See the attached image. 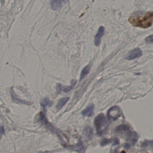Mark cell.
I'll return each instance as SVG.
<instances>
[{
  "instance_id": "12",
  "label": "cell",
  "mask_w": 153,
  "mask_h": 153,
  "mask_svg": "<svg viewBox=\"0 0 153 153\" xmlns=\"http://www.w3.org/2000/svg\"><path fill=\"white\" fill-rule=\"evenodd\" d=\"M69 100V97H65L61 98L58 102L57 105V109L58 110H60L63 106L66 104V103Z\"/></svg>"
},
{
  "instance_id": "2",
  "label": "cell",
  "mask_w": 153,
  "mask_h": 153,
  "mask_svg": "<svg viewBox=\"0 0 153 153\" xmlns=\"http://www.w3.org/2000/svg\"><path fill=\"white\" fill-rule=\"evenodd\" d=\"M95 126L97 129L98 135L101 136L107 129L108 125V122L105 115L102 114H98L95 118Z\"/></svg>"
},
{
  "instance_id": "11",
  "label": "cell",
  "mask_w": 153,
  "mask_h": 153,
  "mask_svg": "<svg viewBox=\"0 0 153 153\" xmlns=\"http://www.w3.org/2000/svg\"><path fill=\"white\" fill-rule=\"evenodd\" d=\"M90 68H91V65L88 64L82 69L81 73H80V79H79L80 81H81L85 77L87 76L88 74L89 73Z\"/></svg>"
},
{
  "instance_id": "18",
  "label": "cell",
  "mask_w": 153,
  "mask_h": 153,
  "mask_svg": "<svg viewBox=\"0 0 153 153\" xmlns=\"http://www.w3.org/2000/svg\"><path fill=\"white\" fill-rule=\"evenodd\" d=\"M5 134V130L2 126L0 127V139L1 138V136Z\"/></svg>"
},
{
  "instance_id": "5",
  "label": "cell",
  "mask_w": 153,
  "mask_h": 153,
  "mask_svg": "<svg viewBox=\"0 0 153 153\" xmlns=\"http://www.w3.org/2000/svg\"><path fill=\"white\" fill-rule=\"evenodd\" d=\"M142 55V51L139 48H136L134 49L129 53L128 55L127 56V59L128 60H132L137 58H140Z\"/></svg>"
},
{
  "instance_id": "17",
  "label": "cell",
  "mask_w": 153,
  "mask_h": 153,
  "mask_svg": "<svg viewBox=\"0 0 153 153\" xmlns=\"http://www.w3.org/2000/svg\"><path fill=\"white\" fill-rule=\"evenodd\" d=\"M145 42L147 44H152L153 42V36H148L145 39Z\"/></svg>"
},
{
  "instance_id": "13",
  "label": "cell",
  "mask_w": 153,
  "mask_h": 153,
  "mask_svg": "<svg viewBox=\"0 0 153 153\" xmlns=\"http://www.w3.org/2000/svg\"><path fill=\"white\" fill-rule=\"evenodd\" d=\"M72 88V86H62L61 85H58L57 86V90L58 92H63L65 93H68L71 90Z\"/></svg>"
},
{
  "instance_id": "10",
  "label": "cell",
  "mask_w": 153,
  "mask_h": 153,
  "mask_svg": "<svg viewBox=\"0 0 153 153\" xmlns=\"http://www.w3.org/2000/svg\"><path fill=\"white\" fill-rule=\"evenodd\" d=\"M83 132H84V135L88 139L90 140L93 138L94 132H93V129L90 126L86 127L84 129Z\"/></svg>"
},
{
  "instance_id": "3",
  "label": "cell",
  "mask_w": 153,
  "mask_h": 153,
  "mask_svg": "<svg viewBox=\"0 0 153 153\" xmlns=\"http://www.w3.org/2000/svg\"><path fill=\"white\" fill-rule=\"evenodd\" d=\"M138 135L136 132H131L129 131L127 136V142L125 144V147L129 149L136 144L138 140Z\"/></svg>"
},
{
  "instance_id": "8",
  "label": "cell",
  "mask_w": 153,
  "mask_h": 153,
  "mask_svg": "<svg viewBox=\"0 0 153 153\" xmlns=\"http://www.w3.org/2000/svg\"><path fill=\"white\" fill-rule=\"evenodd\" d=\"M119 140L118 138H114V139H106L105 138L102 140V142L101 143V146H104L110 143H113V145H117L119 144Z\"/></svg>"
},
{
  "instance_id": "7",
  "label": "cell",
  "mask_w": 153,
  "mask_h": 153,
  "mask_svg": "<svg viewBox=\"0 0 153 153\" xmlns=\"http://www.w3.org/2000/svg\"><path fill=\"white\" fill-rule=\"evenodd\" d=\"M105 34V28L104 27L101 26L99 28L97 34L94 38V44L95 46H99L101 43V39Z\"/></svg>"
},
{
  "instance_id": "1",
  "label": "cell",
  "mask_w": 153,
  "mask_h": 153,
  "mask_svg": "<svg viewBox=\"0 0 153 153\" xmlns=\"http://www.w3.org/2000/svg\"><path fill=\"white\" fill-rule=\"evenodd\" d=\"M153 21V13L152 11L146 13L137 12L131 15L128 21L132 26L143 28H148L152 26Z\"/></svg>"
},
{
  "instance_id": "14",
  "label": "cell",
  "mask_w": 153,
  "mask_h": 153,
  "mask_svg": "<svg viewBox=\"0 0 153 153\" xmlns=\"http://www.w3.org/2000/svg\"><path fill=\"white\" fill-rule=\"evenodd\" d=\"M73 149L79 153L84 152V150L85 149V148H84L82 141H79L78 144L74 147Z\"/></svg>"
},
{
  "instance_id": "9",
  "label": "cell",
  "mask_w": 153,
  "mask_h": 153,
  "mask_svg": "<svg viewBox=\"0 0 153 153\" xmlns=\"http://www.w3.org/2000/svg\"><path fill=\"white\" fill-rule=\"evenodd\" d=\"M94 108V105H90L85 109L83 110L82 112V114L84 116H87V117H90L93 114Z\"/></svg>"
},
{
  "instance_id": "16",
  "label": "cell",
  "mask_w": 153,
  "mask_h": 153,
  "mask_svg": "<svg viewBox=\"0 0 153 153\" xmlns=\"http://www.w3.org/2000/svg\"><path fill=\"white\" fill-rule=\"evenodd\" d=\"M129 130L128 127L126 125H121L117 128V132H122L123 131H128Z\"/></svg>"
},
{
  "instance_id": "6",
  "label": "cell",
  "mask_w": 153,
  "mask_h": 153,
  "mask_svg": "<svg viewBox=\"0 0 153 153\" xmlns=\"http://www.w3.org/2000/svg\"><path fill=\"white\" fill-rule=\"evenodd\" d=\"M68 0H52L51 7L54 11H58L62 7V4L66 3Z\"/></svg>"
},
{
  "instance_id": "4",
  "label": "cell",
  "mask_w": 153,
  "mask_h": 153,
  "mask_svg": "<svg viewBox=\"0 0 153 153\" xmlns=\"http://www.w3.org/2000/svg\"><path fill=\"white\" fill-rule=\"evenodd\" d=\"M120 115V109L118 106H113L107 112V117L109 120L115 121Z\"/></svg>"
},
{
  "instance_id": "15",
  "label": "cell",
  "mask_w": 153,
  "mask_h": 153,
  "mask_svg": "<svg viewBox=\"0 0 153 153\" xmlns=\"http://www.w3.org/2000/svg\"><path fill=\"white\" fill-rule=\"evenodd\" d=\"M52 103V102L49 101L48 99L45 98V99H44L43 101L41 103V106L42 107L45 108V107H47V106H51Z\"/></svg>"
}]
</instances>
